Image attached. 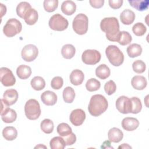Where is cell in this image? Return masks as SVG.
<instances>
[{"instance_id": "cell-1", "label": "cell", "mask_w": 149, "mask_h": 149, "mask_svg": "<svg viewBox=\"0 0 149 149\" xmlns=\"http://www.w3.org/2000/svg\"><path fill=\"white\" fill-rule=\"evenodd\" d=\"M101 30L105 33L107 38L111 41H118L119 34V24L117 18L109 17L104 18L100 23Z\"/></svg>"}, {"instance_id": "cell-2", "label": "cell", "mask_w": 149, "mask_h": 149, "mask_svg": "<svg viewBox=\"0 0 149 149\" xmlns=\"http://www.w3.org/2000/svg\"><path fill=\"white\" fill-rule=\"evenodd\" d=\"M108 103L106 98L101 94L93 95L90 100L88 110L90 115L98 116L108 108Z\"/></svg>"}, {"instance_id": "cell-3", "label": "cell", "mask_w": 149, "mask_h": 149, "mask_svg": "<svg viewBox=\"0 0 149 149\" xmlns=\"http://www.w3.org/2000/svg\"><path fill=\"white\" fill-rule=\"evenodd\" d=\"M105 54L109 62L114 66H119L124 61V55L115 45H109L105 49Z\"/></svg>"}, {"instance_id": "cell-4", "label": "cell", "mask_w": 149, "mask_h": 149, "mask_svg": "<svg viewBox=\"0 0 149 149\" xmlns=\"http://www.w3.org/2000/svg\"><path fill=\"white\" fill-rule=\"evenodd\" d=\"M25 115L30 120H36L41 115V108L39 102L35 99H30L24 105Z\"/></svg>"}, {"instance_id": "cell-5", "label": "cell", "mask_w": 149, "mask_h": 149, "mask_svg": "<svg viewBox=\"0 0 149 149\" xmlns=\"http://www.w3.org/2000/svg\"><path fill=\"white\" fill-rule=\"evenodd\" d=\"M88 19L83 13H79L75 16L72 22V27L74 31L79 35L86 34L88 30Z\"/></svg>"}, {"instance_id": "cell-6", "label": "cell", "mask_w": 149, "mask_h": 149, "mask_svg": "<svg viewBox=\"0 0 149 149\" xmlns=\"http://www.w3.org/2000/svg\"><path fill=\"white\" fill-rule=\"evenodd\" d=\"M22 29V23L15 18L9 19L4 25L3 32L8 37H12L21 32Z\"/></svg>"}, {"instance_id": "cell-7", "label": "cell", "mask_w": 149, "mask_h": 149, "mask_svg": "<svg viewBox=\"0 0 149 149\" xmlns=\"http://www.w3.org/2000/svg\"><path fill=\"white\" fill-rule=\"evenodd\" d=\"M48 24L52 30L61 31L68 28L69 22L68 20L61 14L56 13L50 17Z\"/></svg>"}, {"instance_id": "cell-8", "label": "cell", "mask_w": 149, "mask_h": 149, "mask_svg": "<svg viewBox=\"0 0 149 149\" xmlns=\"http://www.w3.org/2000/svg\"><path fill=\"white\" fill-rule=\"evenodd\" d=\"M101 55L99 51L96 49H86L81 55L82 61L86 65H94L98 63Z\"/></svg>"}, {"instance_id": "cell-9", "label": "cell", "mask_w": 149, "mask_h": 149, "mask_svg": "<svg viewBox=\"0 0 149 149\" xmlns=\"http://www.w3.org/2000/svg\"><path fill=\"white\" fill-rule=\"evenodd\" d=\"M38 54L37 47L33 44L25 45L22 50L21 55L22 59L26 62H31L36 59Z\"/></svg>"}, {"instance_id": "cell-10", "label": "cell", "mask_w": 149, "mask_h": 149, "mask_svg": "<svg viewBox=\"0 0 149 149\" xmlns=\"http://www.w3.org/2000/svg\"><path fill=\"white\" fill-rule=\"evenodd\" d=\"M0 80L5 87L12 86L16 83V79L12 72L6 67L0 68Z\"/></svg>"}, {"instance_id": "cell-11", "label": "cell", "mask_w": 149, "mask_h": 149, "mask_svg": "<svg viewBox=\"0 0 149 149\" xmlns=\"http://www.w3.org/2000/svg\"><path fill=\"white\" fill-rule=\"evenodd\" d=\"M1 101L2 105L1 116L3 122L7 123L15 122L17 118V113L16 111L14 109L9 108L2 100H1Z\"/></svg>"}, {"instance_id": "cell-12", "label": "cell", "mask_w": 149, "mask_h": 149, "mask_svg": "<svg viewBox=\"0 0 149 149\" xmlns=\"http://www.w3.org/2000/svg\"><path fill=\"white\" fill-rule=\"evenodd\" d=\"M116 107L118 111L122 113H131L132 102L130 99L125 95L119 97L116 101Z\"/></svg>"}, {"instance_id": "cell-13", "label": "cell", "mask_w": 149, "mask_h": 149, "mask_svg": "<svg viewBox=\"0 0 149 149\" xmlns=\"http://www.w3.org/2000/svg\"><path fill=\"white\" fill-rule=\"evenodd\" d=\"M70 121L74 126H78L82 125L86 119L85 112L81 109L73 110L70 114Z\"/></svg>"}, {"instance_id": "cell-14", "label": "cell", "mask_w": 149, "mask_h": 149, "mask_svg": "<svg viewBox=\"0 0 149 149\" xmlns=\"http://www.w3.org/2000/svg\"><path fill=\"white\" fill-rule=\"evenodd\" d=\"M18 99L17 91L13 88L6 90L3 95V98L1 99L3 102L8 106L15 104Z\"/></svg>"}, {"instance_id": "cell-15", "label": "cell", "mask_w": 149, "mask_h": 149, "mask_svg": "<svg viewBox=\"0 0 149 149\" xmlns=\"http://www.w3.org/2000/svg\"><path fill=\"white\" fill-rule=\"evenodd\" d=\"M41 100L45 105L52 106L56 104L57 101V95L54 92L48 90L41 94Z\"/></svg>"}, {"instance_id": "cell-16", "label": "cell", "mask_w": 149, "mask_h": 149, "mask_svg": "<svg viewBox=\"0 0 149 149\" xmlns=\"http://www.w3.org/2000/svg\"><path fill=\"white\" fill-rule=\"evenodd\" d=\"M139 126V120L134 118L126 117L122 121V126L126 131H133Z\"/></svg>"}, {"instance_id": "cell-17", "label": "cell", "mask_w": 149, "mask_h": 149, "mask_svg": "<svg viewBox=\"0 0 149 149\" xmlns=\"http://www.w3.org/2000/svg\"><path fill=\"white\" fill-rule=\"evenodd\" d=\"M131 84L134 89L137 90H142L146 87L147 81L146 77L144 76L136 75L133 77L132 79Z\"/></svg>"}, {"instance_id": "cell-18", "label": "cell", "mask_w": 149, "mask_h": 149, "mask_svg": "<svg viewBox=\"0 0 149 149\" xmlns=\"http://www.w3.org/2000/svg\"><path fill=\"white\" fill-rule=\"evenodd\" d=\"M120 19L123 24L130 25L133 23L135 19V14L133 11L130 9H125L121 12Z\"/></svg>"}, {"instance_id": "cell-19", "label": "cell", "mask_w": 149, "mask_h": 149, "mask_svg": "<svg viewBox=\"0 0 149 149\" xmlns=\"http://www.w3.org/2000/svg\"><path fill=\"white\" fill-rule=\"evenodd\" d=\"M108 137L111 142L118 143L122 140L123 133L117 127H112L108 131Z\"/></svg>"}, {"instance_id": "cell-20", "label": "cell", "mask_w": 149, "mask_h": 149, "mask_svg": "<svg viewBox=\"0 0 149 149\" xmlns=\"http://www.w3.org/2000/svg\"><path fill=\"white\" fill-rule=\"evenodd\" d=\"M84 79V74L83 72L79 69L73 70L70 74V83L74 86H79L81 84Z\"/></svg>"}, {"instance_id": "cell-21", "label": "cell", "mask_w": 149, "mask_h": 149, "mask_svg": "<svg viewBox=\"0 0 149 149\" xmlns=\"http://www.w3.org/2000/svg\"><path fill=\"white\" fill-rule=\"evenodd\" d=\"M76 9V5L72 1H63L61 5V10L66 15L70 16L73 15Z\"/></svg>"}, {"instance_id": "cell-22", "label": "cell", "mask_w": 149, "mask_h": 149, "mask_svg": "<svg viewBox=\"0 0 149 149\" xmlns=\"http://www.w3.org/2000/svg\"><path fill=\"white\" fill-rule=\"evenodd\" d=\"M95 74L97 77L100 79L105 80L110 76L111 70L107 65L105 64H101L96 68Z\"/></svg>"}, {"instance_id": "cell-23", "label": "cell", "mask_w": 149, "mask_h": 149, "mask_svg": "<svg viewBox=\"0 0 149 149\" xmlns=\"http://www.w3.org/2000/svg\"><path fill=\"white\" fill-rule=\"evenodd\" d=\"M31 69L30 66L25 65H21L17 68L16 74L20 79H26L31 74Z\"/></svg>"}, {"instance_id": "cell-24", "label": "cell", "mask_w": 149, "mask_h": 149, "mask_svg": "<svg viewBox=\"0 0 149 149\" xmlns=\"http://www.w3.org/2000/svg\"><path fill=\"white\" fill-rule=\"evenodd\" d=\"M128 2L133 8L139 11H144L148 9V0H128Z\"/></svg>"}, {"instance_id": "cell-25", "label": "cell", "mask_w": 149, "mask_h": 149, "mask_svg": "<svg viewBox=\"0 0 149 149\" xmlns=\"http://www.w3.org/2000/svg\"><path fill=\"white\" fill-rule=\"evenodd\" d=\"M3 138L8 141H12L17 136V132L15 127L13 126H6L2 130Z\"/></svg>"}, {"instance_id": "cell-26", "label": "cell", "mask_w": 149, "mask_h": 149, "mask_svg": "<svg viewBox=\"0 0 149 149\" xmlns=\"http://www.w3.org/2000/svg\"><path fill=\"white\" fill-rule=\"evenodd\" d=\"M38 18V15L37 11L36 9L31 8L25 15L24 20L26 23L28 25H33L37 22Z\"/></svg>"}, {"instance_id": "cell-27", "label": "cell", "mask_w": 149, "mask_h": 149, "mask_svg": "<svg viewBox=\"0 0 149 149\" xmlns=\"http://www.w3.org/2000/svg\"><path fill=\"white\" fill-rule=\"evenodd\" d=\"M126 51L127 55L130 58H135L140 56L142 53V48L140 45L136 43L132 44L129 45Z\"/></svg>"}, {"instance_id": "cell-28", "label": "cell", "mask_w": 149, "mask_h": 149, "mask_svg": "<svg viewBox=\"0 0 149 149\" xmlns=\"http://www.w3.org/2000/svg\"><path fill=\"white\" fill-rule=\"evenodd\" d=\"M76 53L75 47L72 44L64 45L61 49V54L62 56L67 59L72 58Z\"/></svg>"}, {"instance_id": "cell-29", "label": "cell", "mask_w": 149, "mask_h": 149, "mask_svg": "<svg viewBox=\"0 0 149 149\" xmlns=\"http://www.w3.org/2000/svg\"><path fill=\"white\" fill-rule=\"evenodd\" d=\"M31 8V5L27 2H21L17 5L16 13L18 16L24 19L26 13Z\"/></svg>"}, {"instance_id": "cell-30", "label": "cell", "mask_w": 149, "mask_h": 149, "mask_svg": "<svg viewBox=\"0 0 149 149\" xmlns=\"http://www.w3.org/2000/svg\"><path fill=\"white\" fill-rule=\"evenodd\" d=\"M30 84L31 87L36 91L42 90L45 86V81L44 79L41 76L34 77L31 79Z\"/></svg>"}, {"instance_id": "cell-31", "label": "cell", "mask_w": 149, "mask_h": 149, "mask_svg": "<svg viewBox=\"0 0 149 149\" xmlns=\"http://www.w3.org/2000/svg\"><path fill=\"white\" fill-rule=\"evenodd\" d=\"M49 146L51 149H63L66 144L62 137L56 136L50 140Z\"/></svg>"}, {"instance_id": "cell-32", "label": "cell", "mask_w": 149, "mask_h": 149, "mask_svg": "<svg viewBox=\"0 0 149 149\" xmlns=\"http://www.w3.org/2000/svg\"><path fill=\"white\" fill-rule=\"evenodd\" d=\"M63 98L65 102L72 103L75 98V92L73 88L71 87H66L63 91Z\"/></svg>"}, {"instance_id": "cell-33", "label": "cell", "mask_w": 149, "mask_h": 149, "mask_svg": "<svg viewBox=\"0 0 149 149\" xmlns=\"http://www.w3.org/2000/svg\"><path fill=\"white\" fill-rule=\"evenodd\" d=\"M132 40V37L130 34L126 31H122L119 32L118 42L121 45H126L130 43Z\"/></svg>"}, {"instance_id": "cell-34", "label": "cell", "mask_w": 149, "mask_h": 149, "mask_svg": "<svg viewBox=\"0 0 149 149\" xmlns=\"http://www.w3.org/2000/svg\"><path fill=\"white\" fill-rule=\"evenodd\" d=\"M40 127L41 130L45 133L50 134L54 130V123L49 119H45L41 122Z\"/></svg>"}, {"instance_id": "cell-35", "label": "cell", "mask_w": 149, "mask_h": 149, "mask_svg": "<svg viewBox=\"0 0 149 149\" xmlns=\"http://www.w3.org/2000/svg\"><path fill=\"white\" fill-rule=\"evenodd\" d=\"M100 87H101L100 82L98 80L94 78H91L88 79L86 83V89L90 92L98 90L100 88Z\"/></svg>"}, {"instance_id": "cell-36", "label": "cell", "mask_w": 149, "mask_h": 149, "mask_svg": "<svg viewBox=\"0 0 149 149\" xmlns=\"http://www.w3.org/2000/svg\"><path fill=\"white\" fill-rule=\"evenodd\" d=\"M56 130L58 133L61 137L66 136L72 132V128L66 123H61L59 124L57 126Z\"/></svg>"}, {"instance_id": "cell-37", "label": "cell", "mask_w": 149, "mask_h": 149, "mask_svg": "<svg viewBox=\"0 0 149 149\" xmlns=\"http://www.w3.org/2000/svg\"><path fill=\"white\" fill-rule=\"evenodd\" d=\"M132 102V111L131 113L136 114L139 113L142 108V104L141 100L136 97H133L130 98Z\"/></svg>"}, {"instance_id": "cell-38", "label": "cell", "mask_w": 149, "mask_h": 149, "mask_svg": "<svg viewBox=\"0 0 149 149\" xmlns=\"http://www.w3.org/2000/svg\"><path fill=\"white\" fill-rule=\"evenodd\" d=\"M58 1L57 0H45L43 3L44 8L47 12H52L58 8Z\"/></svg>"}, {"instance_id": "cell-39", "label": "cell", "mask_w": 149, "mask_h": 149, "mask_svg": "<svg viewBox=\"0 0 149 149\" xmlns=\"http://www.w3.org/2000/svg\"><path fill=\"white\" fill-rule=\"evenodd\" d=\"M132 31L136 36H142L146 33L147 31V28L143 23L141 22H138L133 25L132 27Z\"/></svg>"}, {"instance_id": "cell-40", "label": "cell", "mask_w": 149, "mask_h": 149, "mask_svg": "<svg viewBox=\"0 0 149 149\" xmlns=\"http://www.w3.org/2000/svg\"><path fill=\"white\" fill-rule=\"evenodd\" d=\"M132 68L134 72L137 73H143L146 70V63L141 60H136L132 64Z\"/></svg>"}, {"instance_id": "cell-41", "label": "cell", "mask_w": 149, "mask_h": 149, "mask_svg": "<svg viewBox=\"0 0 149 149\" xmlns=\"http://www.w3.org/2000/svg\"><path fill=\"white\" fill-rule=\"evenodd\" d=\"M104 90L108 95H111L113 94L116 90V86L115 83L112 80H109L105 84Z\"/></svg>"}, {"instance_id": "cell-42", "label": "cell", "mask_w": 149, "mask_h": 149, "mask_svg": "<svg viewBox=\"0 0 149 149\" xmlns=\"http://www.w3.org/2000/svg\"><path fill=\"white\" fill-rule=\"evenodd\" d=\"M63 84V79L60 76H56L54 77L51 82V87L55 90H59L60 89Z\"/></svg>"}, {"instance_id": "cell-43", "label": "cell", "mask_w": 149, "mask_h": 149, "mask_svg": "<svg viewBox=\"0 0 149 149\" xmlns=\"http://www.w3.org/2000/svg\"><path fill=\"white\" fill-rule=\"evenodd\" d=\"M62 138L63 139V140L65 142L66 146L73 145L76 141V136L74 134V133H73L72 132L66 136L62 137Z\"/></svg>"}, {"instance_id": "cell-44", "label": "cell", "mask_w": 149, "mask_h": 149, "mask_svg": "<svg viewBox=\"0 0 149 149\" xmlns=\"http://www.w3.org/2000/svg\"><path fill=\"white\" fill-rule=\"evenodd\" d=\"M108 3L109 6L113 9L120 8L123 3L122 0H109Z\"/></svg>"}, {"instance_id": "cell-45", "label": "cell", "mask_w": 149, "mask_h": 149, "mask_svg": "<svg viewBox=\"0 0 149 149\" xmlns=\"http://www.w3.org/2000/svg\"><path fill=\"white\" fill-rule=\"evenodd\" d=\"M90 5L94 8H100L104 3V0H90Z\"/></svg>"}, {"instance_id": "cell-46", "label": "cell", "mask_w": 149, "mask_h": 149, "mask_svg": "<svg viewBox=\"0 0 149 149\" xmlns=\"http://www.w3.org/2000/svg\"><path fill=\"white\" fill-rule=\"evenodd\" d=\"M101 148H112V149H113V147L111 146V141L109 140H107V141H104V143H102V146H101Z\"/></svg>"}, {"instance_id": "cell-47", "label": "cell", "mask_w": 149, "mask_h": 149, "mask_svg": "<svg viewBox=\"0 0 149 149\" xmlns=\"http://www.w3.org/2000/svg\"><path fill=\"white\" fill-rule=\"evenodd\" d=\"M118 148H119V149H120V148H132V147L130 146H129V144H127L124 143V144H122V145L119 146L118 147Z\"/></svg>"}, {"instance_id": "cell-48", "label": "cell", "mask_w": 149, "mask_h": 149, "mask_svg": "<svg viewBox=\"0 0 149 149\" xmlns=\"http://www.w3.org/2000/svg\"><path fill=\"white\" fill-rule=\"evenodd\" d=\"M0 5H1V17H2L3 16V12H4V13L5 14L6 13V9H6V8L5 7L4 9H3V4L2 3H0Z\"/></svg>"}, {"instance_id": "cell-49", "label": "cell", "mask_w": 149, "mask_h": 149, "mask_svg": "<svg viewBox=\"0 0 149 149\" xmlns=\"http://www.w3.org/2000/svg\"><path fill=\"white\" fill-rule=\"evenodd\" d=\"M46 148L47 147H46L45 146H42V145L41 146V144H40L38 146H36V147H34V148Z\"/></svg>"}]
</instances>
